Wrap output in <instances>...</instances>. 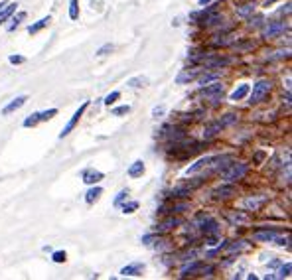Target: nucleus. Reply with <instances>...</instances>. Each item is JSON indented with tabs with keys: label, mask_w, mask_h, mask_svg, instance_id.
Returning a JSON list of instances; mask_svg holds the SVG:
<instances>
[{
	"label": "nucleus",
	"mask_w": 292,
	"mask_h": 280,
	"mask_svg": "<svg viewBox=\"0 0 292 280\" xmlns=\"http://www.w3.org/2000/svg\"><path fill=\"white\" fill-rule=\"evenodd\" d=\"M269 91H271V83H269V81H259V83L253 87V93H251L249 103H251V105L260 103L262 99H265V97L269 95Z\"/></svg>",
	"instance_id": "nucleus-1"
},
{
	"label": "nucleus",
	"mask_w": 292,
	"mask_h": 280,
	"mask_svg": "<svg viewBox=\"0 0 292 280\" xmlns=\"http://www.w3.org/2000/svg\"><path fill=\"white\" fill-rule=\"evenodd\" d=\"M87 107H89V101H85V103H83V105H81V107H79V109H77V111L73 113V116H71V120H69V122L65 124V127H64V131L60 132V138H65V136H67V134H69V132H71V131L75 129V124L79 122V118L83 116V113L87 111Z\"/></svg>",
	"instance_id": "nucleus-2"
},
{
	"label": "nucleus",
	"mask_w": 292,
	"mask_h": 280,
	"mask_svg": "<svg viewBox=\"0 0 292 280\" xmlns=\"http://www.w3.org/2000/svg\"><path fill=\"white\" fill-rule=\"evenodd\" d=\"M245 174H247V164H233L229 170L223 172V178L227 181H235V180H241Z\"/></svg>",
	"instance_id": "nucleus-3"
},
{
	"label": "nucleus",
	"mask_w": 292,
	"mask_h": 280,
	"mask_svg": "<svg viewBox=\"0 0 292 280\" xmlns=\"http://www.w3.org/2000/svg\"><path fill=\"white\" fill-rule=\"evenodd\" d=\"M201 95L203 97H210V99H219L223 95V85L221 83H213L210 87H201Z\"/></svg>",
	"instance_id": "nucleus-4"
},
{
	"label": "nucleus",
	"mask_w": 292,
	"mask_h": 280,
	"mask_svg": "<svg viewBox=\"0 0 292 280\" xmlns=\"http://www.w3.org/2000/svg\"><path fill=\"white\" fill-rule=\"evenodd\" d=\"M213 272V266H203L201 263H192V264H188V266H184L182 268V274L180 276H190V274H195V272Z\"/></svg>",
	"instance_id": "nucleus-5"
},
{
	"label": "nucleus",
	"mask_w": 292,
	"mask_h": 280,
	"mask_svg": "<svg viewBox=\"0 0 292 280\" xmlns=\"http://www.w3.org/2000/svg\"><path fill=\"white\" fill-rule=\"evenodd\" d=\"M105 176H103V172H99V170H93V168H89V170H85L83 172V181L85 183H97V181H101Z\"/></svg>",
	"instance_id": "nucleus-6"
},
{
	"label": "nucleus",
	"mask_w": 292,
	"mask_h": 280,
	"mask_svg": "<svg viewBox=\"0 0 292 280\" xmlns=\"http://www.w3.org/2000/svg\"><path fill=\"white\" fill-rule=\"evenodd\" d=\"M26 101H28V97L26 95H20V97H16L10 105H6L4 109H2V115H10V113H14V111H18L20 107H24L26 105Z\"/></svg>",
	"instance_id": "nucleus-7"
},
{
	"label": "nucleus",
	"mask_w": 292,
	"mask_h": 280,
	"mask_svg": "<svg viewBox=\"0 0 292 280\" xmlns=\"http://www.w3.org/2000/svg\"><path fill=\"white\" fill-rule=\"evenodd\" d=\"M215 160V156H208V158H201V160H197L194 166H190L188 170H186V174H197L199 170H203V168H206V166H210L211 162Z\"/></svg>",
	"instance_id": "nucleus-8"
},
{
	"label": "nucleus",
	"mask_w": 292,
	"mask_h": 280,
	"mask_svg": "<svg viewBox=\"0 0 292 280\" xmlns=\"http://www.w3.org/2000/svg\"><path fill=\"white\" fill-rule=\"evenodd\" d=\"M16 8H18V4L16 2H6L2 8H0V24H4L14 12H16Z\"/></svg>",
	"instance_id": "nucleus-9"
},
{
	"label": "nucleus",
	"mask_w": 292,
	"mask_h": 280,
	"mask_svg": "<svg viewBox=\"0 0 292 280\" xmlns=\"http://www.w3.org/2000/svg\"><path fill=\"white\" fill-rule=\"evenodd\" d=\"M284 32V24H280V22H273L271 26H267L265 28V38H275V36H278V34H282Z\"/></svg>",
	"instance_id": "nucleus-10"
},
{
	"label": "nucleus",
	"mask_w": 292,
	"mask_h": 280,
	"mask_svg": "<svg viewBox=\"0 0 292 280\" xmlns=\"http://www.w3.org/2000/svg\"><path fill=\"white\" fill-rule=\"evenodd\" d=\"M142 270H144V264L136 263V264L125 266V268L121 270V274H123V276H142Z\"/></svg>",
	"instance_id": "nucleus-11"
},
{
	"label": "nucleus",
	"mask_w": 292,
	"mask_h": 280,
	"mask_svg": "<svg viewBox=\"0 0 292 280\" xmlns=\"http://www.w3.org/2000/svg\"><path fill=\"white\" fill-rule=\"evenodd\" d=\"M247 95H249V85L243 83V85H239L235 91L231 93V97H229V99H231V101H241V99H245Z\"/></svg>",
	"instance_id": "nucleus-12"
},
{
	"label": "nucleus",
	"mask_w": 292,
	"mask_h": 280,
	"mask_svg": "<svg viewBox=\"0 0 292 280\" xmlns=\"http://www.w3.org/2000/svg\"><path fill=\"white\" fill-rule=\"evenodd\" d=\"M51 22V16H46V18H42V20H38L36 24H32V26H28V34H38L40 30H44L48 24Z\"/></svg>",
	"instance_id": "nucleus-13"
},
{
	"label": "nucleus",
	"mask_w": 292,
	"mask_h": 280,
	"mask_svg": "<svg viewBox=\"0 0 292 280\" xmlns=\"http://www.w3.org/2000/svg\"><path fill=\"white\" fill-rule=\"evenodd\" d=\"M142 174H144V162H142V160H136V162L129 168V176H130V178H140Z\"/></svg>",
	"instance_id": "nucleus-14"
},
{
	"label": "nucleus",
	"mask_w": 292,
	"mask_h": 280,
	"mask_svg": "<svg viewBox=\"0 0 292 280\" xmlns=\"http://www.w3.org/2000/svg\"><path fill=\"white\" fill-rule=\"evenodd\" d=\"M276 231H257L255 233V239L257 241H275L276 239Z\"/></svg>",
	"instance_id": "nucleus-15"
},
{
	"label": "nucleus",
	"mask_w": 292,
	"mask_h": 280,
	"mask_svg": "<svg viewBox=\"0 0 292 280\" xmlns=\"http://www.w3.org/2000/svg\"><path fill=\"white\" fill-rule=\"evenodd\" d=\"M101 194H103V190L99 188V185H97V188H91L89 192L85 194V201H87V203H93L95 199H99V196H101Z\"/></svg>",
	"instance_id": "nucleus-16"
},
{
	"label": "nucleus",
	"mask_w": 292,
	"mask_h": 280,
	"mask_svg": "<svg viewBox=\"0 0 292 280\" xmlns=\"http://www.w3.org/2000/svg\"><path fill=\"white\" fill-rule=\"evenodd\" d=\"M38 122H40V113H32L28 118H24V127L30 129V127H36Z\"/></svg>",
	"instance_id": "nucleus-17"
},
{
	"label": "nucleus",
	"mask_w": 292,
	"mask_h": 280,
	"mask_svg": "<svg viewBox=\"0 0 292 280\" xmlns=\"http://www.w3.org/2000/svg\"><path fill=\"white\" fill-rule=\"evenodd\" d=\"M146 83H148V79H146V77H142V75H138V77H132V79H129V81H127V85H129V87H144Z\"/></svg>",
	"instance_id": "nucleus-18"
},
{
	"label": "nucleus",
	"mask_w": 292,
	"mask_h": 280,
	"mask_svg": "<svg viewBox=\"0 0 292 280\" xmlns=\"http://www.w3.org/2000/svg\"><path fill=\"white\" fill-rule=\"evenodd\" d=\"M119 99H121V93H119V91H113V93H109V95L105 97V101H103V103L111 107V105H114V103L119 101Z\"/></svg>",
	"instance_id": "nucleus-19"
},
{
	"label": "nucleus",
	"mask_w": 292,
	"mask_h": 280,
	"mask_svg": "<svg viewBox=\"0 0 292 280\" xmlns=\"http://www.w3.org/2000/svg\"><path fill=\"white\" fill-rule=\"evenodd\" d=\"M69 18L77 20L79 18V6H77V0H69Z\"/></svg>",
	"instance_id": "nucleus-20"
},
{
	"label": "nucleus",
	"mask_w": 292,
	"mask_h": 280,
	"mask_svg": "<svg viewBox=\"0 0 292 280\" xmlns=\"http://www.w3.org/2000/svg\"><path fill=\"white\" fill-rule=\"evenodd\" d=\"M235 190H233V185H223V188L215 190V198H227L229 194H233Z\"/></svg>",
	"instance_id": "nucleus-21"
},
{
	"label": "nucleus",
	"mask_w": 292,
	"mask_h": 280,
	"mask_svg": "<svg viewBox=\"0 0 292 280\" xmlns=\"http://www.w3.org/2000/svg\"><path fill=\"white\" fill-rule=\"evenodd\" d=\"M194 77H195L194 71H184V73H180V75L176 77V83H186V81H192Z\"/></svg>",
	"instance_id": "nucleus-22"
},
{
	"label": "nucleus",
	"mask_w": 292,
	"mask_h": 280,
	"mask_svg": "<svg viewBox=\"0 0 292 280\" xmlns=\"http://www.w3.org/2000/svg\"><path fill=\"white\" fill-rule=\"evenodd\" d=\"M24 18H26V12H20V14L16 16V18H12V24L8 26V32H14V30L18 28V24H20V22H22Z\"/></svg>",
	"instance_id": "nucleus-23"
},
{
	"label": "nucleus",
	"mask_w": 292,
	"mask_h": 280,
	"mask_svg": "<svg viewBox=\"0 0 292 280\" xmlns=\"http://www.w3.org/2000/svg\"><path fill=\"white\" fill-rule=\"evenodd\" d=\"M57 115V109H49V111H42L40 113V122H44V120H49V118H53Z\"/></svg>",
	"instance_id": "nucleus-24"
},
{
	"label": "nucleus",
	"mask_w": 292,
	"mask_h": 280,
	"mask_svg": "<svg viewBox=\"0 0 292 280\" xmlns=\"http://www.w3.org/2000/svg\"><path fill=\"white\" fill-rule=\"evenodd\" d=\"M290 270H292V264H290V263H286V264L278 270V274H276L275 278H288V276H290Z\"/></svg>",
	"instance_id": "nucleus-25"
},
{
	"label": "nucleus",
	"mask_w": 292,
	"mask_h": 280,
	"mask_svg": "<svg viewBox=\"0 0 292 280\" xmlns=\"http://www.w3.org/2000/svg\"><path fill=\"white\" fill-rule=\"evenodd\" d=\"M111 113H113V116H121V115H127V113H130V107H129V105H123V107H116V109H113Z\"/></svg>",
	"instance_id": "nucleus-26"
},
{
	"label": "nucleus",
	"mask_w": 292,
	"mask_h": 280,
	"mask_svg": "<svg viewBox=\"0 0 292 280\" xmlns=\"http://www.w3.org/2000/svg\"><path fill=\"white\" fill-rule=\"evenodd\" d=\"M138 209V201H129L123 205V213H134Z\"/></svg>",
	"instance_id": "nucleus-27"
},
{
	"label": "nucleus",
	"mask_w": 292,
	"mask_h": 280,
	"mask_svg": "<svg viewBox=\"0 0 292 280\" xmlns=\"http://www.w3.org/2000/svg\"><path fill=\"white\" fill-rule=\"evenodd\" d=\"M229 64V59H211L208 61V67H223Z\"/></svg>",
	"instance_id": "nucleus-28"
},
{
	"label": "nucleus",
	"mask_w": 292,
	"mask_h": 280,
	"mask_svg": "<svg viewBox=\"0 0 292 280\" xmlns=\"http://www.w3.org/2000/svg\"><path fill=\"white\" fill-rule=\"evenodd\" d=\"M51 259H53V263H65L67 255H65V251H55V253L51 255Z\"/></svg>",
	"instance_id": "nucleus-29"
},
{
	"label": "nucleus",
	"mask_w": 292,
	"mask_h": 280,
	"mask_svg": "<svg viewBox=\"0 0 292 280\" xmlns=\"http://www.w3.org/2000/svg\"><path fill=\"white\" fill-rule=\"evenodd\" d=\"M217 73H213V75H201L199 77V85H208V83H211V81H217Z\"/></svg>",
	"instance_id": "nucleus-30"
},
{
	"label": "nucleus",
	"mask_w": 292,
	"mask_h": 280,
	"mask_svg": "<svg viewBox=\"0 0 292 280\" xmlns=\"http://www.w3.org/2000/svg\"><path fill=\"white\" fill-rule=\"evenodd\" d=\"M260 203H262V198H259V199H253V198H251V199H247L243 205H245V207H249V209H257Z\"/></svg>",
	"instance_id": "nucleus-31"
},
{
	"label": "nucleus",
	"mask_w": 292,
	"mask_h": 280,
	"mask_svg": "<svg viewBox=\"0 0 292 280\" xmlns=\"http://www.w3.org/2000/svg\"><path fill=\"white\" fill-rule=\"evenodd\" d=\"M253 10H255V6H253V4H245L243 8H239V10H237V14L245 18V16H249V14L253 12Z\"/></svg>",
	"instance_id": "nucleus-32"
},
{
	"label": "nucleus",
	"mask_w": 292,
	"mask_h": 280,
	"mask_svg": "<svg viewBox=\"0 0 292 280\" xmlns=\"http://www.w3.org/2000/svg\"><path fill=\"white\" fill-rule=\"evenodd\" d=\"M8 61H10L12 66H18V64H24L26 57H24V55H10V57H8Z\"/></svg>",
	"instance_id": "nucleus-33"
},
{
	"label": "nucleus",
	"mask_w": 292,
	"mask_h": 280,
	"mask_svg": "<svg viewBox=\"0 0 292 280\" xmlns=\"http://www.w3.org/2000/svg\"><path fill=\"white\" fill-rule=\"evenodd\" d=\"M164 113H166V107H164V105H160V107H154L152 116H154V118H160V116H164Z\"/></svg>",
	"instance_id": "nucleus-34"
},
{
	"label": "nucleus",
	"mask_w": 292,
	"mask_h": 280,
	"mask_svg": "<svg viewBox=\"0 0 292 280\" xmlns=\"http://www.w3.org/2000/svg\"><path fill=\"white\" fill-rule=\"evenodd\" d=\"M229 221H231V223H245L247 217H245V215H231Z\"/></svg>",
	"instance_id": "nucleus-35"
},
{
	"label": "nucleus",
	"mask_w": 292,
	"mask_h": 280,
	"mask_svg": "<svg viewBox=\"0 0 292 280\" xmlns=\"http://www.w3.org/2000/svg\"><path fill=\"white\" fill-rule=\"evenodd\" d=\"M109 51H113V46H111V44H105V46H103V48L97 51V55H99V57H103V55H107Z\"/></svg>",
	"instance_id": "nucleus-36"
},
{
	"label": "nucleus",
	"mask_w": 292,
	"mask_h": 280,
	"mask_svg": "<svg viewBox=\"0 0 292 280\" xmlns=\"http://www.w3.org/2000/svg\"><path fill=\"white\" fill-rule=\"evenodd\" d=\"M127 196H129V192H127V190H123V192H121L119 196L114 198V205H121V201H123V199L127 198Z\"/></svg>",
	"instance_id": "nucleus-37"
},
{
	"label": "nucleus",
	"mask_w": 292,
	"mask_h": 280,
	"mask_svg": "<svg viewBox=\"0 0 292 280\" xmlns=\"http://www.w3.org/2000/svg\"><path fill=\"white\" fill-rule=\"evenodd\" d=\"M174 225H180V219H168V221L162 225V229H170V227H174Z\"/></svg>",
	"instance_id": "nucleus-38"
},
{
	"label": "nucleus",
	"mask_w": 292,
	"mask_h": 280,
	"mask_svg": "<svg viewBox=\"0 0 292 280\" xmlns=\"http://www.w3.org/2000/svg\"><path fill=\"white\" fill-rule=\"evenodd\" d=\"M211 0H199V6H203V4H210Z\"/></svg>",
	"instance_id": "nucleus-39"
}]
</instances>
